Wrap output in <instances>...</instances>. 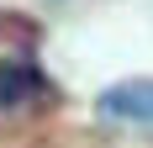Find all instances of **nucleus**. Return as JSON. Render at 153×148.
<instances>
[{
	"instance_id": "nucleus-1",
	"label": "nucleus",
	"mask_w": 153,
	"mask_h": 148,
	"mask_svg": "<svg viewBox=\"0 0 153 148\" xmlns=\"http://www.w3.org/2000/svg\"><path fill=\"white\" fill-rule=\"evenodd\" d=\"M53 101V85L21 58H0V117H21L32 106Z\"/></svg>"
},
{
	"instance_id": "nucleus-2",
	"label": "nucleus",
	"mask_w": 153,
	"mask_h": 148,
	"mask_svg": "<svg viewBox=\"0 0 153 148\" xmlns=\"http://www.w3.org/2000/svg\"><path fill=\"white\" fill-rule=\"evenodd\" d=\"M100 117L153 127V79H122V85H111L100 95Z\"/></svg>"
}]
</instances>
